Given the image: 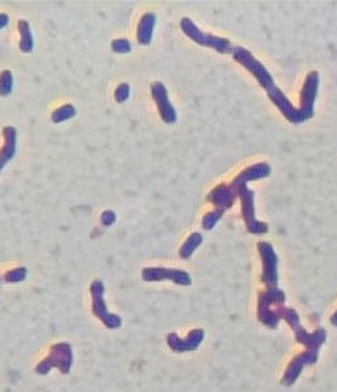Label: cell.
<instances>
[{
	"instance_id": "cell-15",
	"label": "cell",
	"mask_w": 337,
	"mask_h": 392,
	"mask_svg": "<svg viewBox=\"0 0 337 392\" xmlns=\"http://www.w3.org/2000/svg\"><path fill=\"white\" fill-rule=\"evenodd\" d=\"M208 201L211 204H214V206H217V210L227 211L229 207H232V204L235 201V194L232 192V189H230V185L222 183V185L214 187V189L209 192Z\"/></svg>"
},
{
	"instance_id": "cell-16",
	"label": "cell",
	"mask_w": 337,
	"mask_h": 392,
	"mask_svg": "<svg viewBox=\"0 0 337 392\" xmlns=\"http://www.w3.org/2000/svg\"><path fill=\"white\" fill-rule=\"evenodd\" d=\"M154 28H156V14H154V12H145V14H142L139 26H137V42L140 45L151 43Z\"/></svg>"
},
{
	"instance_id": "cell-10",
	"label": "cell",
	"mask_w": 337,
	"mask_h": 392,
	"mask_svg": "<svg viewBox=\"0 0 337 392\" xmlns=\"http://www.w3.org/2000/svg\"><path fill=\"white\" fill-rule=\"evenodd\" d=\"M204 341V330L202 329H194L190 330L189 336L185 339H180L175 332H170L166 336V344L173 353H190V351L199 349V346Z\"/></svg>"
},
{
	"instance_id": "cell-5",
	"label": "cell",
	"mask_w": 337,
	"mask_h": 392,
	"mask_svg": "<svg viewBox=\"0 0 337 392\" xmlns=\"http://www.w3.org/2000/svg\"><path fill=\"white\" fill-rule=\"evenodd\" d=\"M232 56H234V59L237 61L239 64H241V66H244L247 71H249L251 75L254 76V80L258 81L259 87L265 90L266 93L270 92V90H274L275 87H277V85H275V81H274V76L268 73V69L263 66V64L259 63V61L256 59V57L251 54L247 48L234 47L232 48Z\"/></svg>"
},
{
	"instance_id": "cell-8",
	"label": "cell",
	"mask_w": 337,
	"mask_h": 392,
	"mask_svg": "<svg viewBox=\"0 0 337 392\" xmlns=\"http://www.w3.org/2000/svg\"><path fill=\"white\" fill-rule=\"evenodd\" d=\"M259 258H261V280L266 285V289L277 287L279 284V256L271 244L259 242L258 244Z\"/></svg>"
},
{
	"instance_id": "cell-6",
	"label": "cell",
	"mask_w": 337,
	"mask_h": 392,
	"mask_svg": "<svg viewBox=\"0 0 337 392\" xmlns=\"http://www.w3.org/2000/svg\"><path fill=\"white\" fill-rule=\"evenodd\" d=\"M90 296H92V313L97 320L103 321L105 329L116 330L123 325V320L118 314L111 313L105 306L104 301V282L103 280H93L90 284Z\"/></svg>"
},
{
	"instance_id": "cell-3",
	"label": "cell",
	"mask_w": 337,
	"mask_h": 392,
	"mask_svg": "<svg viewBox=\"0 0 337 392\" xmlns=\"http://www.w3.org/2000/svg\"><path fill=\"white\" fill-rule=\"evenodd\" d=\"M280 318H282V320H286L287 324L291 325V329L294 330L296 341H298L299 344H303L308 351H318L320 348H322L323 342H326V339H327L326 330L318 329V330H315L313 334L306 332V330L301 326V321H299L298 313H296L294 309L282 308L280 309Z\"/></svg>"
},
{
	"instance_id": "cell-24",
	"label": "cell",
	"mask_w": 337,
	"mask_h": 392,
	"mask_svg": "<svg viewBox=\"0 0 337 392\" xmlns=\"http://www.w3.org/2000/svg\"><path fill=\"white\" fill-rule=\"evenodd\" d=\"M115 99L116 102H127L130 99V85L128 83H120L115 90Z\"/></svg>"
},
{
	"instance_id": "cell-4",
	"label": "cell",
	"mask_w": 337,
	"mask_h": 392,
	"mask_svg": "<svg viewBox=\"0 0 337 392\" xmlns=\"http://www.w3.org/2000/svg\"><path fill=\"white\" fill-rule=\"evenodd\" d=\"M73 366V348L68 342H58L48 351L47 358L36 365L35 371L38 375H47L52 368H58L61 373H70Z\"/></svg>"
},
{
	"instance_id": "cell-2",
	"label": "cell",
	"mask_w": 337,
	"mask_h": 392,
	"mask_svg": "<svg viewBox=\"0 0 337 392\" xmlns=\"http://www.w3.org/2000/svg\"><path fill=\"white\" fill-rule=\"evenodd\" d=\"M286 303V292L280 291L279 287L266 289L259 292L258 297V320L268 329H277L280 318V309Z\"/></svg>"
},
{
	"instance_id": "cell-1",
	"label": "cell",
	"mask_w": 337,
	"mask_h": 392,
	"mask_svg": "<svg viewBox=\"0 0 337 392\" xmlns=\"http://www.w3.org/2000/svg\"><path fill=\"white\" fill-rule=\"evenodd\" d=\"M270 173H271V168L268 163H256V165L249 166V168L242 170L241 173L234 178V182L230 183V189H232L235 197L241 199L242 218H244L247 232H251V234H266L268 225L256 220L254 192L246 185L247 182H253V180L266 178Z\"/></svg>"
},
{
	"instance_id": "cell-25",
	"label": "cell",
	"mask_w": 337,
	"mask_h": 392,
	"mask_svg": "<svg viewBox=\"0 0 337 392\" xmlns=\"http://www.w3.org/2000/svg\"><path fill=\"white\" fill-rule=\"evenodd\" d=\"M100 223L104 225V227H111V225L116 223V213L111 210H105L103 215H100Z\"/></svg>"
},
{
	"instance_id": "cell-27",
	"label": "cell",
	"mask_w": 337,
	"mask_h": 392,
	"mask_svg": "<svg viewBox=\"0 0 337 392\" xmlns=\"http://www.w3.org/2000/svg\"><path fill=\"white\" fill-rule=\"evenodd\" d=\"M331 324L334 325V326H337V311H336L334 314H332V318H331Z\"/></svg>"
},
{
	"instance_id": "cell-26",
	"label": "cell",
	"mask_w": 337,
	"mask_h": 392,
	"mask_svg": "<svg viewBox=\"0 0 337 392\" xmlns=\"http://www.w3.org/2000/svg\"><path fill=\"white\" fill-rule=\"evenodd\" d=\"M7 24H9V16H7L6 12H0V30L6 28Z\"/></svg>"
},
{
	"instance_id": "cell-17",
	"label": "cell",
	"mask_w": 337,
	"mask_h": 392,
	"mask_svg": "<svg viewBox=\"0 0 337 392\" xmlns=\"http://www.w3.org/2000/svg\"><path fill=\"white\" fill-rule=\"evenodd\" d=\"M18 30L19 35H21V40H19V48H21L23 54H30L33 51V35H31V28L28 24L26 19H19L18 23Z\"/></svg>"
},
{
	"instance_id": "cell-11",
	"label": "cell",
	"mask_w": 337,
	"mask_h": 392,
	"mask_svg": "<svg viewBox=\"0 0 337 392\" xmlns=\"http://www.w3.org/2000/svg\"><path fill=\"white\" fill-rule=\"evenodd\" d=\"M151 96L152 100L156 102L161 120L168 125L175 123V121H177V109H175L172 102H170L168 90H166V87L161 81H154L151 85Z\"/></svg>"
},
{
	"instance_id": "cell-14",
	"label": "cell",
	"mask_w": 337,
	"mask_h": 392,
	"mask_svg": "<svg viewBox=\"0 0 337 392\" xmlns=\"http://www.w3.org/2000/svg\"><path fill=\"white\" fill-rule=\"evenodd\" d=\"M4 145L0 149V171L6 168L7 163L16 156V140H18V132L14 126H4L2 128Z\"/></svg>"
},
{
	"instance_id": "cell-9",
	"label": "cell",
	"mask_w": 337,
	"mask_h": 392,
	"mask_svg": "<svg viewBox=\"0 0 337 392\" xmlns=\"http://www.w3.org/2000/svg\"><path fill=\"white\" fill-rule=\"evenodd\" d=\"M142 280L144 282H163V280H172L177 285H192V277L184 269L177 268H144L142 269Z\"/></svg>"
},
{
	"instance_id": "cell-20",
	"label": "cell",
	"mask_w": 337,
	"mask_h": 392,
	"mask_svg": "<svg viewBox=\"0 0 337 392\" xmlns=\"http://www.w3.org/2000/svg\"><path fill=\"white\" fill-rule=\"evenodd\" d=\"M12 87H14V76H12V71L4 69V71L0 73V97L11 96Z\"/></svg>"
},
{
	"instance_id": "cell-13",
	"label": "cell",
	"mask_w": 337,
	"mask_h": 392,
	"mask_svg": "<svg viewBox=\"0 0 337 392\" xmlns=\"http://www.w3.org/2000/svg\"><path fill=\"white\" fill-rule=\"evenodd\" d=\"M268 97H270V100L274 102L275 105L280 109V113L286 116L287 121H291V123H303V121H306L303 118V114L299 113L298 108H294V105L291 104L289 99H287L286 96L282 93V90L279 87H275L274 90H270V92L266 93Z\"/></svg>"
},
{
	"instance_id": "cell-22",
	"label": "cell",
	"mask_w": 337,
	"mask_h": 392,
	"mask_svg": "<svg viewBox=\"0 0 337 392\" xmlns=\"http://www.w3.org/2000/svg\"><path fill=\"white\" fill-rule=\"evenodd\" d=\"M223 213H225V211L214 210V211H211V213L204 215V218H202V228H206V230H213L214 225L222 220Z\"/></svg>"
},
{
	"instance_id": "cell-21",
	"label": "cell",
	"mask_w": 337,
	"mask_h": 392,
	"mask_svg": "<svg viewBox=\"0 0 337 392\" xmlns=\"http://www.w3.org/2000/svg\"><path fill=\"white\" fill-rule=\"evenodd\" d=\"M26 277H28V269L24 267H19V268L9 269L7 273H4L2 280L7 282V284H19V282L26 280Z\"/></svg>"
},
{
	"instance_id": "cell-7",
	"label": "cell",
	"mask_w": 337,
	"mask_h": 392,
	"mask_svg": "<svg viewBox=\"0 0 337 392\" xmlns=\"http://www.w3.org/2000/svg\"><path fill=\"white\" fill-rule=\"evenodd\" d=\"M180 28L182 31L187 35V38H190L192 42H196L197 45H202V47H208L213 48V51L222 52V54H229V52H232V43L229 42L227 38H222V36H214L209 33H202L201 30L194 24L192 19L184 18L180 21Z\"/></svg>"
},
{
	"instance_id": "cell-18",
	"label": "cell",
	"mask_w": 337,
	"mask_h": 392,
	"mask_svg": "<svg viewBox=\"0 0 337 392\" xmlns=\"http://www.w3.org/2000/svg\"><path fill=\"white\" fill-rule=\"evenodd\" d=\"M202 244V235L199 234V232H194V234H190L187 237V240L184 244H182L180 251H178V254H180L182 259H189L190 256L194 254V251L201 246Z\"/></svg>"
},
{
	"instance_id": "cell-19",
	"label": "cell",
	"mask_w": 337,
	"mask_h": 392,
	"mask_svg": "<svg viewBox=\"0 0 337 392\" xmlns=\"http://www.w3.org/2000/svg\"><path fill=\"white\" fill-rule=\"evenodd\" d=\"M76 116V108L73 104H63L61 108L56 109L54 113L51 114L52 123H63V121L71 120V118Z\"/></svg>"
},
{
	"instance_id": "cell-23",
	"label": "cell",
	"mask_w": 337,
	"mask_h": 392,
	"mask_svg": "<svg viewBox=\"0 0 337 392\" xmlns=\"http://www.w3.org/2000/svg\"><path fill=\"white\" fill-rule=\"evenodd\" d=\"M111 48L116 54H128V52L132 51V43H130L127 38H116L113 40Z\"/></svg>"
},
{
	"instance_id": "cell-12",
	"label": "cell",
	"mask_w": 337,
	"mask_h": 392,
	"mask_svg": "<svg viewBox=\"0 0 337 392\" xmlns=\"http://www.w3.org/2000/svg\"><path fill=\"white\" fill-rule=\"evenodd\" d=\"M316 359H318V351H308L306 349V351H303L301 354H298V356H296L289 363L286 373H284V377H282L284 386H287V387L294 386V382L298 381V377L301 375L304 366L313 365V363H316Z\"/></svg>"
}]
</instances>
